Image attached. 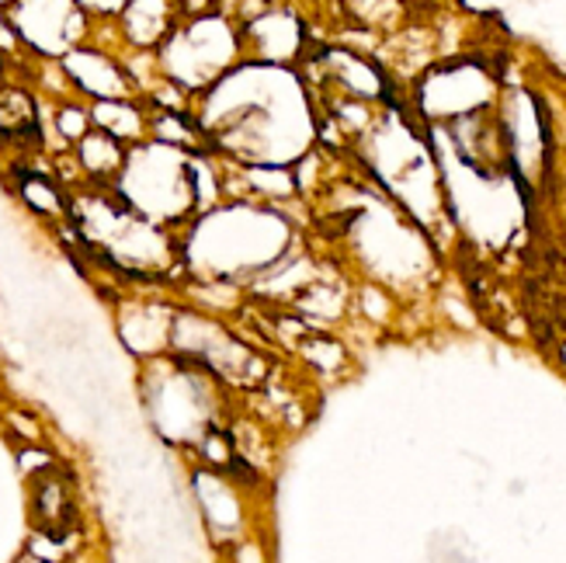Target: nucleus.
Wrapping results in <instances>:
<instances>
[{
  "instance_id": "2",
  "label": "nucleus",
  "mask_w": 566,
  "mask_h": 563,
  "mask_svg": "<svg viewBox=\"0 0 566 563\" xmlns=\"http://www.w3.org/2000/svg\"><path fill=\"white\" fill-rule=\"evenodd\" d=\"M170 0H125L122 4V29L125 38L136 46H154L167 29Z\"/></svg>"
},
{
  "instance_id": "3",
  "label": "nucleus",
  "mask_w": 566,
  "mask_h": 563,
  "mask_svg": "<svg viewBox=\"0 0 566 563\" xmlns=\"http://www.w3.org/2000/svg\"><path fill=\"white\" fill-rule=\"evenodd\" d=\"M21 195L38 209V212H59V195L49 181L42 178H25L21 181Z\"/></svg>"
},
{
  "instance_id": "1",
  "label": "nucleus",
  "mask_w": 566,
  "mask_h": 563,
  "mask_svg": "<svg viewBox=\"0 0 566 563\" xmlns=\"http://www.w3.org/2000/svg\"><path fill=\"white\" fill-rule=\"evenodd\" d=\"M11 25L25 46L38 53H63L80 38L84 8L77 0H14Z\"/></svg>"
},
{
  "instance_id": "4",
  "label": "nucleus",
  "mask_w": 566,
  "mask_h": 563,
  "mask_svg": "<svg viewBox=\"0 0 566 563\" xmlns=\"http://www.w3.org/2000/svg\"><path fill=\"white\" fill-rule=\"evenodd\" d=\"M77 4L84 11H95V14H115V11H122L125 0H77Z\"/></svg>"
}]
</instances>
